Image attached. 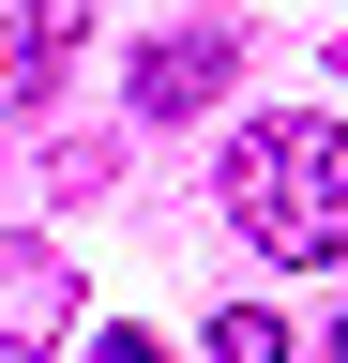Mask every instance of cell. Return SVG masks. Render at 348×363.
<instances>
[{"label": "cell", "instance_id": "1", "mask_svg": "<svg viewBox=\"0 0 348 363\" xmlns=\"http://www.w3.org/2000/svg\"><path fill=\"white\" fill-rule=\"evenodd\" d=\"M228 227L288 272L348 257V121H242L228 136Z\"/></svg>", "mask_w": 348, "mask_h": 363}, {"label": "cell", "instance_id": "2", "mask_svg": "<svg viewBox=\"0 0 348 363\" xmlns=\"http://www.w3.org/2000/svg\"><path fill=\"white\" fill-rule=\"evenodd\" d=\"M0 348H76V272L61 242H16V227H0Z\"/></svg>", "mask_w": 348, "mask_h": 363}, {"label": "cell", "instance_id": "3", "mask_svg": "<svg viewBox=\"0 0 348 363\" xmlns=\"http://www.w3.org/2000/svg\"><path fill=\"white\" fill-rule=\"evenodd\" d=\"M228 61H242L228 30H152L137 45V121H197L212 91H228Z\"/></svg>", "mask_w": 348, "mask_h": 363}, {"label": "cell", "instance_id": "4", "mask_svg": "<svg viewBox=\"0 0 348 363\" xmlns=\"http://www.w3.org/2000/svg\"><path fill=\"white\" fill-rule=\"evenodd\" d=\"M76 45H91V0H30V30H16V91H46Z\"/></svg>", "mask_w": 348, "mask_h": 363}, {"label": "cell", "instance_id": "5", "mask_svg": "<svg viewBox=\"0 0 348 363\" xmlns=\"http://www.w3.org/2000/svg\"><path fill=\"white\" fill-rule=\"evenodd\" d=\"M212 363H288V333H273L257 303H212Z\"/></svg>", "mask_w": 348, "mask_h": 363}, {"label": "cell", "instance_id": "6", "mask_svg": "<svg viewBox=\"0 0 348 363\" xmlns=\"http://www.w3.org/2000/svg\"><path fill=\"white\" fill-rule=\"evenodd\" d=\"M76 363H167L152 333H91V348H76Z\"/></svg>", "mask_w": 348, "mask_h": 363}, {"label": "cell", "instance_id": "7", "mask_svg": "<svg viewBox=\"0 0 348 363\" xmlns=\"http://www.w3.org/2000/svg\"><path fill=\"white\" fill-rule=\"evenodd\" d=\"M16 30H30V16H16V0H0V91H16Z\"/></svg>", "mask_w": 348, "mask_h": 363}, {"label": "cell", "instance_id": "8", "mask_svg": "<svg viewBox=\"0 0 348 363\" xmlns=\"http://www.w3.org/2000/svg\"><path fill=\"white\" fill-rule=\"evenodd\" d=\"M333 363H348V318H333Z\"/></svg>", "mask_w": 348, "mask_h": 363}, {"label": "cell", "instance_id": "9", "mask_svg": "<svg viewBox=\"0 0 348 363\" xmlns=\"http://www.w3.org/2000/svg\"><path fill=\"white\" fill-rule=\"evenodd\" d=\"M333 76H348V45H333Z\"/></svg>", "mask_w": 348, "mask_h": 363}]
</instances>
